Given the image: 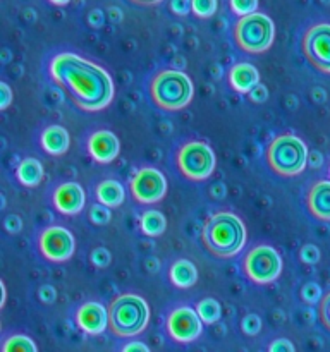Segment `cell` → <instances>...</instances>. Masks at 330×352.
Listing matches in <instances>:
<instances>
[{
	"instance_id": "cell-25",
	"label": "cell",
	"mask_w": 330,
	"mask_h": 352,
	"mask_svg": "<svg viewBox=\"0 0 330 352\" xmlns=\"http://www.w3.org/2000/svg\"><path fill=\"white\" fill-rule=\"evenodd\" d=\"M217 0H191V10L199 19H208L217 12Z\"/></svg>"
},
{
	"instance_id": "cell-45",
	"label": "cell",
	"mask_w": 330,
	"mask_h": 352,
	"mask_svg": "<svg viewBox=\"0 0 330 352\" xmlns=\"http://www.w3.org/2000/svg\"><path fill=\"white\" fill-rule=\"evenodd\" d=\"M329 175H330V165H329Z\"/></svg>"
},
{
	"instance_id": "cell-31",
	"label": "cell",
	"mask_w": 330,
	"mask_h": 352,
	"mask_svg": "<svg viewBox=\"0 0 330 352\" xmlns=\"http://www.w3.org/2000/svg\"><path fill=\"white\" fill-rule=\"evenodd\" d=\"M299 260L306 265H316L320 261V250L315 244H305L299 251Z\"/></svg>"
},
{
	"instance_id": "cell-11",
	"label": "cell",
	"mask_w": 330,
	"mask_h": 352,
	"mask_svg": "<svg viewBox=\"0 0 330 352\" xmlns=\"http://www.w3.org/2000/svg\"><path fill=\"white\" fill-rule=\"evenodd\" d=\"M129 189L141 205H155L167 195V179L158 168L143 167L131 177Z\"/></svg>"
},
{
	"instance_id": "cell-19",
	"label": "cell",
	"mask_w": 330,
	"mask_h": 352,
	"mask_svg": "<svg viewBox=\"0 0 330 352\" xmlns=\"http://www.w3.org/2000/svg\"><path fill=\"white\" fill-rule=\"evenodd\" d=\"M95 198L100 205L107 206V208H117L126 199V192H124V186L116 179H105L100 182L95 189Z\"/></svg>"
},
{
	"instance_id": "cell-29",
	"label": "cell",
	"mask_w": 330,
	"mask_h": 352,
	"mask_svg": "<svg viewBox=\"0 0 330 352\" xmlns=\"http://www.w3.org/2000/svg\"><path fill=\"white\" fill-rule=\"evenodd\" d=\"M241 330H243L244 336L248 337L258 336L261 330V318L256 313H250V315H246L241 320Z\"/></svg>"
},
{
	"instance_id": "cell-17",
	"label": "cell",
	"mask_w": 330,
	"mask_h": 352,
	"mask_svg": "<svg viewBox=\"0 0 330 352\" xmlns=\"http://www.w3.org/2000/svg\"><path fill=\"white\" fill-rule=\"evenodd\" d=\"M229 85L234 91L248 95L254 86L260 85V72L253 64H248V62L234 64L229 71Z\"/></svg>"
},
{
	"instance_id": "cell-34",
	"label": "cell",
	"mask_w": 330,
	"mask_h": 352,
	"mask_svg": "<svg viewBox=\"0 0 330 352\" xmlns=\"http://www.w3.org/2000/svg\"><path fill=\"white\" fill-rule=\"evenodd\" d=\"M268 352H296L294 344L289 339H275L268 346Z\"/></svg>"
},
{
	"instance_id": "cell-22",
	"label": "cell",
	"mask_w": 330,
	"mask_h": 352,
	"mask_svg": "<svg viewBox=\"0 0 330 352\" xmlns=\"http://www.w3.org/2000/svg\"><path fill=\"white\" fill-rule=\"evenodd\" d=\"M140 229L146 237H158L167 229V219L158 210H146L140 217Z\"/></svg>"
},
{
	"instance_id": "cell-2",
	"label": "cell",
	"mask_w": 330,
	"mask_h": 352,
	"mask_svg": "<svg viewBox=\"0 0 330 352\" xmlns=\"http://www.w3.org/2000/svg\"><path fill=\"white\" fill-rule=\"evenodd\" d=\"M201 243L212 256L229 260L239 254L246 244V227L234 213H213L203 226Z\"/></svg>"
},
{
	"instance_id": "cell-8",
	"label": "cell",
	"mask_w": 330,
	"mask_h": 352,
	"mask_svg": "<svg viewBox=\"0 0 330 352\" xmlns=\"http://www.w3.org/2000/svg\"><path fill=\"white\" fill-rule=\"evenodd\" d=\"M243 274L258 285L272 284L282 274V258L270 244L253 246L243 258Z\"/></svg>"
},
{
	"instance_id": "cell-15",
	"label": "cell",
	"mask_w": 330,
	"mask_h": 352,
	"mask_svg": "<svg viewBox=\"0 0 330 352\" xmlns=\"http://www.w3.org/2000/svg\"><path fill=\"white\" fill-rule=\"evenodd\" d=\"M54 206L62 215H78L85 208L86 196L78 182H64L54 191Z\"/></svg>"
},
{
	"instance_id": "cell-7",
	"label": "cell",
	"mask_w": 330,
	"mask_h": 352,
	"mask_svg": "<svg viewBox=\"0 0 330 352\" xmlns=\"http://www.w3.org/2000/svg\"><path fill=\"white\" fill-rule=\"evenodd\" d=\"M217 158L205 141H188L175 151V165L188 181H206L215 170Z\"/></svg>"
},
{
	"instance_id": "cell-3",
	"label": "cell",
	"mask_w": 330,
	"mask_h": 352,
	"mask_svg": "<svg viewBox=\"0 0 330 352\" xmlns=\"http://www.w3.org/2000/svg\"><path fill=\"white\" fill-rule=\"evenodd\" d=\"M195 86L191 78L182 71H160L151 78L150 96L158 109L165 112H179L191 103Z\"/></svg>"
},
{
	"instance_id": "cell-1",
	"label": "cell",
	"mask_w": 330,
	"mask_h": 352,
	"mask_svg": "<svg viewBox=\"0 0 330 352\" xmlns=\"http://www.w3.org/2000/svg\"><path fill=\"white\" fill-rule=\"evenodd\" d=\"M55 85L65 89L74 105L85 112H100L112 103L113 79L102 65L72 52H60L48 64Z\"/></svg>"
},
{
	"instance_id": "cell-41",
	"label": "cell",
	"mask_w": 330,
	"mask_h": 352,
	"mask_svg": "<svg viewBox=\"0 0 330 352\" xmlns=\"http://www.w3.org/2000/svg\"><path fill=\"white\" fill-rule=\"evenodd\" d=\"M129 2L136 3V6L150 7V6H157V3H160V2H162V0H129Z\"/></svg>"
},
{
	"instance_id": "cell-33",
	"label": "cell",
	"mask_w": 330,
	"mask_h": 352,
	"mask_svg": "<svg viewBox=\"0 0 330 352\" xmlns=\"http://www.w3.org/2000/svg\"><path fill=\"white\" fill-rule=\"evenodd\" d=\"M168 6L175 16H188L191 12V0H170Z\"/></svg>"
},
{
	"instance_id": "cell-18",
	"label": "cell",
	"mask_w": 330,
	"mask_h": 352,
	"mask_svg": "<svg viewBox=\"0 0 330 352\" xmlns=\"http://www.w3.org/2000/svg\"><path fill=\"white\" fill-rule=\"evenodd\" d=\"M40 143L45 153L52 155V157H60V155L67 153L69 146H71V136L65 127L54 124V126L45 127L40 136Z\"/></svg>"
},
{
	"instance_id": "cell-13",
	"label": "cell",
	"mask_w": 330,
	"mask_h": 352,
	"mask_svg": "<svg viewBox=\"0 0 330 352\" xmlns=\"http://www.w3.org/2000/svg\"><path fill=\"white\" fill-rule=\"evenodd\" d=\"M76 325L88 336H100L109 329V309L96 301L81 305L76 311Z\"/></svg>"
},
{
	"instance_id": "cell-24",
	"label": "cell",
	"mask_w": 330,
	"mask_h": 352,
	"mask_svg": "<svg viewBox=\"0 0 330 352\" xmlns=\"http://www.w3.org/2000/svg\"><path fill=\"white\" fill-rule=\"evenodd\" d=\"M2 352H38L36 344L24 333H14L2 344Z\"/></svg>"
},
{
	"instance_id": "cell-30",
	"label": "cell",
	"mask_w": 330,
	"mask_h": 352,
	"mask_svg": "<svg viewBox=\"0 0 330 352\" xmlns=\"http://www.w3.org/2000/svg\"><path fill=\"white\" fill-rule=\"evenodd\" d=\"M89 260H91V263L96 268H107L110 265V261H112V254H110V251L107 248H96L89 254Z\"/></svg>"
},
{
	"instance_id": "cell-28",
	"label": "cell",
	"mask_w": 330,
	"mask_h": 352,
	"mask_svg": "<svg viewBox=\"0 0 330 352\" xmlns=\"http://www.w3.org/2000/svg\"><path fill=\"white\" fill-rule=\"evenodd\" d=\"M230 10H232L236 16L244 17L254 14L258 9V0H229Z\"/></svg>"
},
{
	"instance_id": "cell-9",
	"label": "cell",
	"mask_w": 330,
	"mask_h": 352,
	"mask_svg": "<svg viewBox=\"0 0 330 352\" xmlns=\"http://www.w3.org/2000/svg\"><path fill=\"white\" fill-rule=\"evenodd\" d=\"M306 60L323 74H330V23H318L305 31L301 40Z\"/></svg>"
},
{
	"instance_id": "cell-37",
	"label": "cell",
	"mask_w": 330,
	"mask_h": 352,
	"mask_svg": "<svg viewBox=\"0 0 330 352\" xmlns=\"http://www.w3.org/2000/svg\"><path fill=\"white\" fill-rule=\"evenodd\" d=\"M3 227L9 234H19L21 229H23V222L17 215H7L6 220H3Z\"/></svg>"
},
{
	"instance_id": "cell-42",
	"label": "cell",
	"mask_w": 330,
	"mask_h": 352,
	"mask_svg": "<svg viewBox=\"0 0 330 352\" xmlns=\"http://www.w3.org/2000/svg\"><path fill=\"white\" fill-rule=\"evenodd\" d=\"M0 291H2V301H0V306L6 305V299H7V291H6V284L0 282Z\"/></svg>"
},
{
	"instance_id": "cell-27",
	"label": "cell",
	"mask_w": 330,
	"mask_h": 352,
	"mask_svg": "<svg viewBox=\"0 0 330 352\" xmlns=\"http://www.w3.org/2000/svg\"><path fill=\"white\" fill-rule=\"evenodd\" d=\"M323 294H322V287H320L316 282H308V284L302 285L301 289V299L302 302H306V305H316L320 301H322Z\"/></svg>"
},
{
	"instance_id": "cell-38",
	"label": "cell",
	"mask_w": 330,
	"mask_h": 352,
	"mask_svg": "<svg viewBox=\"0 0 330 352\" xmlns=\"http://www.w3.org/2000/svg\"><path fill=\"white\" fill-rule=\"evenodd\" d=\"M38 298H40V301L45 302V305H52V302L57 299V291H55L52 285H43V287H40V291H38Z\"/></svg>"
},
{
	"instance_id": "cell-36",
	"label": "cell",
	"mask_w": 330,
	"mask_h": 352,
	"mask_svg": "<svg viewBox=\"0 0 330 352\" xmlns=\"http://www.w3.org/2000/svg\"><path fill=\"white\" fill-rule=\"evenodd\" d=\"M248 98H250L251 102H254V103H263L265 100L268 98L267 86H263V85L254 86V88L251 89L250 93H248Z\"/></svg>"
},
{
	"instance_id": "cell-10",
	"label": "cell",
	"mask_w": 330,
	"mask_h": 352,
	"mask_svg": "<svg viewBox=\"0 0 330 352\" xmlns=\"http://www.w3.org/2000/svg\"><path fill=\"white\" fill-rule=\"evenodd\" d=\"M38 250L41 256L50 263H64L74 254L76 241L74 236L65 227L52 226L40 232L38 237Z\"/></svg>"
},
{
	"instance_id": "cell-44",
	"label": "cell",
	"mask_w": 330,
	"mask_h": 352,
	"mask_svg": "<svg viewBox=\"0 0 330 352\" xmlns=\"http://www.w3.org/2000/svg\"><path fill=\"white\" fill-rule=\"evenodd\" d=\"M323 2H325V3H329V2H330V0H323Z\"/></svg>"
},
{
	"instance_id": "cell-32",
	"label": "cell",
	"mask_w": 330,
	"mask_h": 352,
	"mask_svg": "<svg viewBox=\"0 0 330 352\" xmlns=\"http://www.w3.org/2000/svg\"><path fill=\"white\" fill-rule=\"evenodd\" d=\"M318 318L322 322V325L325 327V330L330 332V292H327L322 298L318 305Z\"/></svg>"
},
{
	"instance_id": "cell-5",
	"label": "cell",
	"mask_w": 330,
	"mask_h": 352,
	"mask_svg": "<svg viewBox=\"0 0 330 352\" xmlns=\"http://www.w3.org/2000/svg\"><path fill=\"white\" fill-rule=\"evenodd\" d=\"M308 148L296 134L284 133L275 136L267 146V164L280 177H296L308 165Z\"/></svg>"
},
{
	"instance_id": "cell-14",
	"label": "cell",
	"mask_w": 330,
	"mask_h": 352,
	"mask_svg": "<svg viewBox=\"0 0 330 352\" xmlns=\"http://www.w3.org/2000/svg\"><path fill=\"white\" fill-rule=\"evenodd\" d=\"M88 153L96 164L107 165L119 157L120 141L112 131H96L88 138Z\"/></svg>"
},
{
	"instance_id": "cell-35",
	"label": "cell",
	"mask_w": 330,
	"mask_h": 352,
	"mask_svg": "<svg viewBox=\"0 0 330 352\" xmlns=\"http://www.w3.org/2000/svg\"><path fill=\"white\" fill-rule=\"evenodd\" d=\"M12 89L7 82H0V109L6 110L9 109V105L12 103Z\"/></svg>"
},
{
	"instance_id": "cell-21",
	"label": "cell",
	"mask_w": 330,
	"mask_h": 352,
	"mask_svg": "<svg viewBox=\"0 0 330 352\" xmlns=\"http://www.w3.org/2000/svg\"><path fill=\"white\" fill-rule=\"evenodd\" d=\"M16 177L26 188H36L45 177L43 165L36 158H24L16 168Z\"/></svg>"
},
{
	"instance_id": "cell-12",
	"label": "cell",
	"mask_w": 330,
	"mask_h": 352,
	"mask_svg": "<svg viewBox=\"0 0 330 352\" xmlns=\"http://www.w3.org/2000/svg\"><path fill=\"white\" fill-rule=\"evenodd\" d=\"M165 327L170 339L179 344L195 342L203 332V322L191 306H179L168 313Z\"/></svg>"
},
{
	"instance_id": "cell-43",
	"label": "cell",
	"mask_w": 330,
	"mask_h": 352,
	"mask_svg": "<svg viewBox=\"0 0 330 352\" xmlns=\"http://www.w3.org/2000/svg\"><path fill=\"white\" fill-rule=\"evenodd\" d=\"M52 3H54V6H58V7H64V6H67L69 2H71V0H50Z\"/></svg>"
},
{
	"instance_id": "cell-6",
	"label": "cell",
	"mask_w": 330,
	"mask_h": 352,
	"mask_svg": "<svg viewBox=\"0 0 330 352\" xmlns=\"http://www.w3.org/2000/svg\"><path fill=\"white\" fill-rule=\"evenodd\" d=\"M275 40L274 21L263 12H254L241 17L234 26V41L248 54H263Z\"/></svg>"
},
{
	"instance_id": "cell-4",
	"label": "cell",
	"mask_w": 330,
	"mask_h": 352,
	"mask_svg": "<svg viewBox=\"0 0 330 352\" xmlns=\"http://www.w3.org/2000/svg\"><path fill=\"white\" fill-rule=\"evenodd\" d=\"M150 322V306L138 294H120L109 306V329L116 337L140 336Z\"/></svg>"
},
{
	"instance_id": "cell-20",
	"label": "cell",
	"mask_w": 330,
	"mask_h": 352,
	"mask_svg": "<svg viewBox=\"0 0 330 352\" xmlns=\"http://www.w3.org/2000/svg\"><path fill=\"white\" fill-rule=\"evenodd\" d=\"M168 278L177 289H189L198 282V270L189 260H177L170 265Z\"/></svg>"
},
{
	"instance_id": "cell-23",
	"label": "cell",
	"mask_w": 330,
	"mask_h": 352,
	"mask_svg": "<svg viewBox=\"0 0 330 352\" xmlns=\"http://www.w3.org/2000/svg\"><path fill=\"white\" fill-rule=\"evenodd\" d=\"M195 309L196 313H198L199 320H201L205 325H213V323H217L222 318V306H220V302L213 298H205L201 299V301H198Z\"/></svg>"
},
{
	"instance_id": "cell-40",
	"label": "cell",
	"mask_w": 330,
	"mask_h": 352,
	"mask_svg": "<svg viewBox=\"0 0 330 352\" xmlns=\"http://www.w3.org/2000/svg\"><path fill=\"white\" fill-rule=\"evenodd\" d=\"M308 164H311V167H320L322 165V155L320 153H311L308 155Z\"/></svg>"
},
{
	"instance_id": "cell-26",
	"label": "cell",
	"mask_w": 330,
	"mask_h": 352,
	"mask_svg": "<svg viewBox=\"0 0 330 352\" xmlns=\"http://www.w3.org/2000/svg\"><path fill=\"white\" fill-rule=\"evenodd\" d=\"M88 219L93 226H107V223L112 220V212H110V208H107V206L95 203V205L89 208Z\"/></svg>"
},
{
	"instance_id": "cell-39",
	"label": "cell",
	"mask_w": 330,
	"mask_h": 352,
	"mask_svg": "<svg viewBox=\"0 0 330 352\" xmlns=\"http://www.w3.org/2000/svg\"><path fill=\"white\" fill-rule=\"evenodd\" d=\"M120 352H151V351H150V347L146 346V344L134 340V342H127L126 346L122 347V351H120Z\"/></svg>"
},
{
	"instance_id": "cell-16",
	"label": "cell",
	"mask_w": 330,
	"mask_h": 352,
	"mask_svg": "<svg viewBox=\"0 0 330 352\" xmlns=\"http://www.w3.org/2000/svg\"><path fill=\"white\" fill-rule=\"evenodd\" d=\"M306 208L313 219L330 222V181H316L306 195Z\"/></svg>"
}]
</instances>
